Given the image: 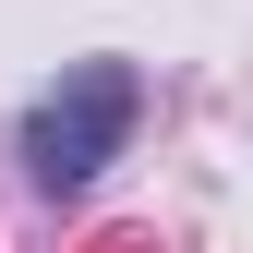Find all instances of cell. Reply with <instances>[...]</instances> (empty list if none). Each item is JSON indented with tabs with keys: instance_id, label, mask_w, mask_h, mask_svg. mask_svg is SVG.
I'll use <instances>...</instances> for the list:
<instances>
[{
	"instance_id": "6da1fadb",
	"label": "cell",
	"mask_w": 253,
	"mask_h": 253,
	"mask_svg": "<svg viewBox=\"0 0 253 253\" xmlns=\"http://www.w3.org/2000/svg\"><path fill=\"white\" fill-rule=\"evenodd\" d=\"M145 121V73L133 60H73L37 109H24V181L37 193H84Z\"/></svg>"
}]
</instances>
